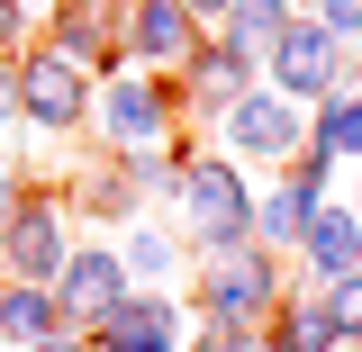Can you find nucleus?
<instances>
[{
	"label": "nucleus",
	"instance_id": "nucleus-1",
	"mask_svg": "<svg viewBox=\"0 0 362 352\" xmlns=\"http://www.w3.org/2000/svg\"><path fill=\"white\" fill-rule=\"evenodd\" d=\"M173 208H181V235L199 244V262L254 244V181H245V163H226V154H181V199Z\"/></svg>",
	"mask_w": 362,
	"mask_h": 352
},
{
	"label": "nucleus",
	"instance_id": "nucleus-2",
	"mask_svg": "<svg viewBox=\"0 0 362 352\" xmlns=\"http://www.w3.org/2000/svg\"><path fill=\"white\" fill-rule=\"evenodd\" d=\"M281 298H290V271L263 244H235V253H209L199 262V325H254L263 334V316Z\"/></svg>",
	"mask_w": 362,
	"mask_h": 352
},
{
	"label": "nucleus",
	"instance_id": "nucleus-3",
	"mask_svg": "<svg viewBox=\"0 0 362 352\" xmlns=\"http://www.w3.org/2000/svg\"><path fill=\"white\" fill-rule=\"evenodd\" d=\"M90 73L82 63H64L54 45H28L18 63H9V99H18V118H28V135H82L90 127Z\"/></svg>",
	"mask_w": 362,
	"mask_h": 352
},
{
	"label": "nucleus",
	"instance_id": "nucleus-4",
	"mask_svg": "<svg viewBox=\"0 0 362 352\" xmlns=\"http://www.w3.org/2000/svg\"><path fill=\"white\" fill-rule=\"evenodd\" d=\"M90 118L118 154H154L181 135V90L163 73H109V90H90Z\"/></svg>",
	"mask_w": 362,
	"mask_h": 352
},
{
	"label": "nucleus",
	"instance_id": "nucleus-5",
	"mask_svg": "<svg viewBox=\"0 0 362 352\" xmlns=\"http://www.w3.org/2000/svg\"><path fill=\"white\" fill-rule=\"evenodd\" d=\"M263 90H281V99L317 109V99L354 90V45H344V37H326L317 18H299V28H290V37L263 54Z\"/></svg>",
	"mask_w": 362,
	"mask_h": 352
},
{
	"label": "nucleus",
	"instance_id": "nucleus-6",
	"mask_svg": "<svg viewBox=\"0 0 362 352\" xmlns=\"http://www.w3.org/2000/svg\"><path fill=\"white\" fill-rule=\"evenodd\" d=\"M218 135H226V163H290V154H308V109L254 82L218 118Z\"/></svg>",
	"mask_w": 362,
	"mask_h": 352
},
{
	"label": "nucleus",
	"instance_id": "nucleus-7",
	"mask_svg": "<svg viewBox=\"0 0 362 352\" xmlns=\"http://www.w3.org/2000/svg\"><path fill=\"white\" fill-rule=\"evenodd\" d=\"M64 253H73V208H64L54 190H28V208L9 217V235H0V280H37V289H54Z\"/></svg>",
	"mask_w": 362,
	"mask_h": 352
},
{
	"label": "nucleus",
	"instance_id": "nucleus-8",
	"mask_svg": "<svg viewBox=\"0 0 362 352\" xmlns=\"http://www.w3.org/2000/svg\"><path fill=\"white\" fill-rule=\"evenodd\" d=\"M127 289H136V280H127V262H118V244H73V253H64V271H54L64 334H100V325H109V308H118Z\"/></svg>",
	"mask_w": 362,
	"mask_h": 352
},
{
	"label": "nucleus",
	"instance_id": "nucleus-9",
	"mask_svg": "<svg viewBox=\"0 0 362 352\" xmlns=\"http://www.w3.org/2000/svg\"><path fill=\"white\" fill-rule=\"evenodd\" d=\"M199 37H209V28H199L181 0H127V9H118V54H127L136 73H163V82H173Z\"/></svg>",
	"mask_w": 362,
	"mask_h": 352
},
{
	"label": "nucleus",
	"instance_id": "nucleus-10",
	"mask_svg": "<svg viewBox=\"0 0 362 352\" xmlns=\"http://www.w3.org/2000/svg\"><path fill=\"white\" fill-rule=\"evenodd\" d=\"M181 344H190V316L173 289H127L109 308V325L90 334V352H181Z\"/></svg>",
	"mask_w": 362,
	"mask_h": 352
},
{
	"label": "nucleus",
	"instance_id": "nucleus-11",
	"mask_svg": "<svg viewBox=\"0 0 362 352\" xmlns=\"http://www.w3.org/2000/svg\"><path fill=\"white\" fill-rule=\"evenodd\" d=\"M254 73H263L254 54H235L226 37H199V45H190V63L173 73V90H181V109H190V118H226V109L254 90Z\"/></svg>",
	"mask_w": 362,
	"mask_h": 352
},
{
	"label": "nucleus",
	"instance_id": "nucleus-12",
	"mask_svg": "<svg viewBox=\"0 0 362 352\" xmlns=\"http://www.w3.org/2000/svg\"><path fill=\"white\" fill-rule=\"evenodd\" d=\"M299 262H308V289H335V280H354V271H362V217L344 208V199H326V208L308 217Z\"/></svg>",
	"mask_w": 362,
	"mask_h": 352
},
{
	"label": "nucleus",
	"instance_id": "nucleus-13",
	"mask_svg": "<svg viewBox=\"0 0 362 352\" xmlns=\"http://www.w3.org/2000/svg\"><path fill=\"white\" fill-rule=\"evenodd\" d=\"M344 334H335V316H326V298L317 289H299L290 280V298L263 316V352H335Z\"/></svg>",
	"mask_w": 362,
	"mask_h": 352
},
{
	"label": "nucleus",
	"instance_id": "nucleus-14",
	"mask_svg": "<svg viewBox=\"0 0 362 352\" xmlns=\"http://www.w3.org/2000/svg\"><path fill=\"white\" fill-rule=\"evenodd\" d=\"M290 28H299V0H235V9H226L209 37H226L235 54H254V63H263L272 45L290 37Z\"/></svg>",
	"mask_w": 362,
	"mask_h": 352
},
{
	"label": "nucleus",
	"instance_id": "nucleus-15",
	"mask_svg": "<svg viewBox=\"0 0 362 352\" xmlns=\"http://www.w3.org/2000/svg\"><path fill=\"white\" fill-rule=\"evenodd\" d=\"M45 334H64L54 289H37V280H0V344L28 352V344H45Z\"/></svg>",
	"mask_w": 362,
	"mask_h": 352
},
{
	"label": "nucleus",
	"instance_id": "nucleus-16",
	"mask_svg": "<svg viewBox=\"0 0 362 352\" xmlns=\"http://www.w3.org/2000/svg\"><path fill=\"white\" fill-rule=\"evenodd\" d=\"M308 145L326 154V163H362V82L308 109Z\"/></svg>",
	"mask_w": 362,
	"mask_h": 352
},
{
	"label": "nucleus",
	"instance_id": "nucleus-17",
	"mask_svg": "<svg viewBox=\"0 0 362 352\" xmlns=\"http://www.w3.org/2000/svg\"><path fill=\"white\" fill-rule=\"evenodd\" d=\"M118 262H127V280H136V289H163V280L181 271V244H173V226H127Z\"/></svg>",
	"mask_w": 362,
	"mask_h": 352
},
{
	"label": "nucleus",
	"instance_id": "nucleus-18",
	"mask_svg": "<svg viewBox=\"0 0 362 352\" xmlns=\"http://www.w3.org/2000/svg\"><path fill=\"white\" fill-rule=\"evenodd\" d=\"M73 199H82L90 217H127V208H136V190H127V172H118V163H90Z\"/></svg>",
	"mask_w": 362,
	"mask_h": 352
},
{
	"label": "nucleus",
	"instance_id": "nucleus-19",
	"mask_svg": "<svg viewBox=\"0 0 362 352\" xmlns=\"http://www.w3.org/2000/svg\"><path fill=\"white\" fill-rule=\"evenodd\" d=\"M317 298H326V316H335V334L362 344V271H354V280H335V289H317Z\"/></svg>",
	"mask_w": 362,
	"mask_h": 352
},
{
	"label": "nucleus",
	"instance_id": "nucleus-20",
	"mask_svg": "<svg viewBox=\"0 0 362 352\" xmlns=\"http://www.w3.org/2000/svg\"><path fill=\"white\" fill-rule=\"evenodd\" d=\"M299 18H317L326 37H344V45H362V0H308Z\"/></svg>",
	"mask_w": 362,
	"mask_h": 352
},
{
	"label": "nucleus",
	"instance_id": "nucleus-21",
	"mask_svg": "<svg viewBox=\"0 0 362 352\" xmlns=\"http://www.w3.org/2000/svg\"><path fill=\"white\" fill-rule=\"evenodd\" d=\"M181 352H263V334H254V325H190Z\"/></svg>",
	"mask_w": 362,
	"mask_h": 352
},
{
	"label": "nucleus",
	"instance_id": "nucleus-22",
	"mask_svg": "<svg viewBox=\"0 0 362 352\" xmlns=\"http://www.w3.org/2000/svg\"><path fill=\"white\" fill-rule=\"evenodd\" d=\"M18 208H28V181H18V172H0V235H9V217H18Z\"/></svg>",
	"mask_w": 362,
	"mask_h": 352
},
{
	"label": "nucleus",
	"instance_id": "nucleus-23",
	"mask_svg": "<svg viewBox=\"0 0 362 352\" xmlns=\"http://www.w3.org/2000/svg\"><path fill=\"white\" fill-rule=\"evenodd\" d=\"M181 9H190L199 28H218V18H226V9H235V0H181Z\"/></svg>",
	"mask_w": 362,
	"mask_h": 352
},
{
	"label": "nucleus",
	"instance_id": "nucleus-24",
	"mask_svg": "<svg viewBox=\"0 0 362 352\" xmlns=\"http://www.w3.org/2000/svg\"><path fill=\"white\" fill-rule=\"evenodd\" d=\"M28 352H90V334H45V344H28Z\"/></svg>",
	"mask_w": 362,
	"mask_h": 352
},
{
	"label": "nucleus",
	"instance_id": "nucleus-25",
	"mask_svg": "<svg viewBox=\"0 0 362 352\" xmlns=\"http://www.w3.org/2000/svg\"><path fill=\"white\" fill-rule=\"evenodd\" d=\"M9 118H18V99H9V63H0V135H9Z\"/></svg>",
	"mask_w": 362,
	"mask_h": 352
},
{
	"label": "nucleus",
	"instance_id": "nucleus-26",
	"mask_svg": "<svg viewBox=\"0 0 362 352\" xmlns=\"http://www.w3.org/2000/svg\"><path fill=\"white\" fill-rule=\"evenodd\" d=\"M354 172H362V163H354ZM344 208H354V217H362V181H354V199H344Z\"/></svg>",
	"mask_w": 362,
	"mask_h": 352
},
{
	"label": "nucleus",
	"instance_id": "nucleus-27",
	"mask_svg": "<svg viewBox=\"0 0 362 352\" xmlns=\"http://www.w3.org/2000/svg\"><path fill=\"white\" fill-rule=\"evenodd\" d=\"M335 352H362V344H335Z\"/></svg>",
	"mask_w": 362,
	"mask_h": 352
}]
</instances>
